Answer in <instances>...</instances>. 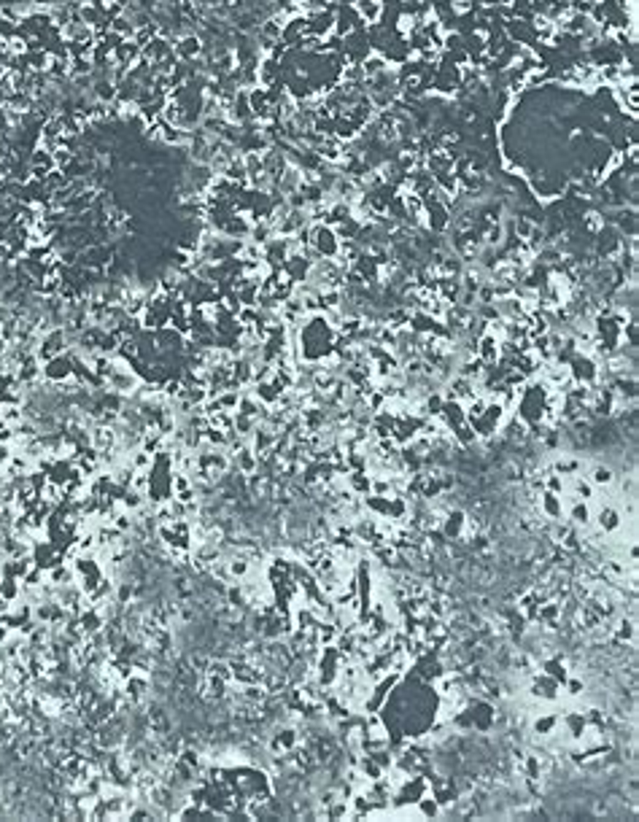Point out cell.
<instances>
[{
    "label": "cell",
    "instance_id": "7",
    "mask_svg": "<svg viewBox=\"0 0 639 822\" xmlns=\"http://www.w3.org/2000/svg\"><path fill=\"white\" fill-rule=\"evenodd\" d=\"M89 437H92V445H95L98 451H106V448H113V445H116V431L106 429V426H95Z\"/></svg>",
    "mask_w": 639,
    "mask_h": 822
},
{
    "label": "cell",
    "instance_id": "1",
    "mask_svg": "<svg viewBox=\"0 0 639 822\" xmlns=\"http://www.w3.org/2000/svg\"><path fill=\"white\" fill-rule=\"evenodd\" d=\"M537 510L542 513V518H548V523L551 520H566V504L561 493L542 491L540 499H537Z\"/></svg>",
    "mask_w": 639,
    "mask_h": 822
},
{
    "label": "cell",
    "instance_id": "2",
    "mask_svg": "<svg viewBox=\"0 0 639 822\" xmlns=\"http://www.w3.org/2000/svg\"><path fill=\"white\" fill-rule=\"evenodd\" d=\"M475 356L483 361V364H496L499 361V356H502V351H499V337L494 334V332H483L478 337V348H475Z\"/></svg>",
    "mask_w": 639,
    "mask_h": 822
},
{
    "label": "cell",
    "instance_id": "3",
    "mask_svg": "<svg viewBox=\"0 0 639 822\" xmlns=\"http://www.w3.org/2000/svg\"><path fill=\"white\" fill-rule=\"evenodd\" d=\"M464 520H467V513L461 510H448L440 520V531H443L445 540H461L464 537Z\"/></svg>",
    "mask_w": 639,
    "mask_h": 822
},
{
    "label": "cell",
    "instance_id": "6",
    "mask_svg": "<svg viewBox=\"0 0 639 822\" xmlns=\"http://www.w3.org/2000/svg\"><path fill=\"white\" fill-rule=\"evenodd\" d=\"M588 480H591V483H593V486H596V488H613V486H615V472H613V466H607V464H593V466H591Z\"/></svg>",
    "mask_w": 639,
    "mask_h": 822
},
{
    "label": "cell",
    "instance_id": "4",
    "mask_svg": "<svg viewBox=\"0 0 639 822\" xmlns=\"http://www.w3.org/2000/svg\"><path fill=\"white\" fill-rule=\"evenodd\" d=\"M566 520L575 528L591 526V520H593V507H591V502H583V499H580V502L566 504Z\"/></svg>",
    "mask_w": 639,
    "mask_h": 822
},
{
    "label": "cell",
    "instance_id": "5",
    "mask_svg": "<svg viewBox=\"0 0 639 822\" xmlns=\"http://www.w3.org/2000/svg\"><path fill=\"white\" fill-rule=\"evenodd\" d=\"M416 811H418V820H437V817H443V806L437 803V798L431 796V793H424V796L418 798Z\"/></svg>",
    "mask_w": 639,
    "mask_h": 822
},
{
    "label": "cell",
    "instance_id": "8",
    "mask_svg": "<svg viewBox=\"0 0 639 822\" xmlns=\"http://www.w3.org/2000/svg\"><path fill=\"white\" fill-rule=\"evenodd\" d=\"M369 493H375V496H394V486H392V480L386 478V475H381V478H372V486H369Z\"/></svg>",
    "mask_w": 639,
    "mask_h": 822
}]
</instances>
